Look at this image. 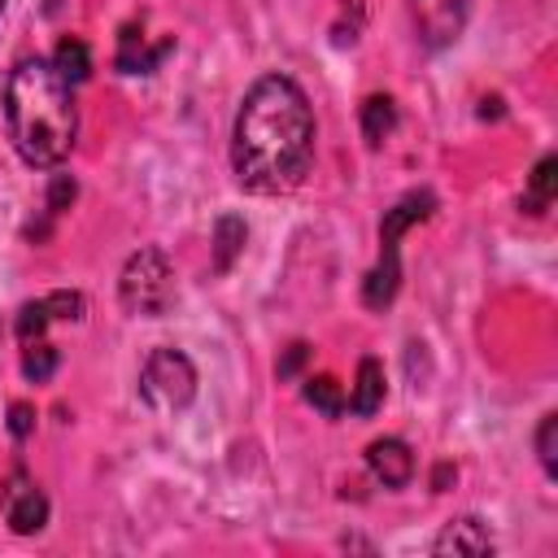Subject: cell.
I'll use <instances>...</instances> for the list:
<instances>
[{
    "instance_id": "23",
    "label": "cell",
    "mask_w": 558,
    "mask_h": 558,
    "mask_svg": "<svg viewBox=\"0 0 558 558\" xmlns=\"http://www.w3.org/2000/svg\"><path fill=\"white\" fill-rule=\"evenodd\" d=\"M449 475H453V466H449V462H440V466H436V475H432V488H436V493H445Z\"/></svg>"
},
{
    "instance_id": "20",
    "label": "cell",
    "mask_w": 558,
    "mask_h": 558,
    "mask_svg": "<svg viewBox=\"0 0 558 558\" xmlns=\"http://www.w3.org/2000/svg\"><path fill=\"white\" fill-rule=\"evenodd\" d=\"M9 432H13V440H26V436L35 432V405L13 401V405H9Z\"/></svg>"
},
{
    "instance_id": "2",
    "label": "cell",
    "mask_w": 558,
    "mask_h": 558,
    "mask_svg": "<svg viewBox=\"0 0 558 558\" xmlns=\"http://www.w3.org/2000/svg\"><path fill=\"white\" fill-rule=\"evenodd\" d=\"M4 122L26 166H61L78 131L74 83H65L61 70L44 57L17 61L4 78Z\"/></svg>"
},
{
    "instance_id": "1",
    "label": "cell",
    "mask_w": 558,
    "mask_h": 558,
    "mask_svg": "<svg viewBox=\"0 0 558 558\" xmlns=\"http://www.w3.org/2000/svg\"><path fill=\"white\" fill-rule=\"evenodd\" d=\"M314 161V109L288 74H262L231 126V170L244 192H292Z\"/></svg>"
},
{
    "instance_id": "19",
    "label": "cell",
    "mask_w": 558,
    "mask_h": 558,
    "mask_svg": "<svg viewBox=\"0 0 558 558\" xmlns=\"http://www.w3.org/2000/svg\"><path fill=\"white\" fill-rule=\"evenodd\" d=\"M554 432H558V414H545L536 427V458L545 466V475H558V458H554Z\"/></svg>"
},
{
    "instance_id": "11",
    "label": "cell",
    "mask_w": 558,
    "mask_h": 558,
    "mask_svg": "<svg viewBox=\"0 0 558 558\" xmlns=\"http://www.w3.org/2000/svg\"><path fill=\"white\" fill-rule=\"evenodd\" d=\"M170 48H174V39H161L157 48H144V35H140L135 26H122L113 65H118L122 74H148V70H157V65L170 57Z\"/></svg>"
},
{
    "instance_id": "13",
    "label": "cell",
    "mask_w": 558,
    "mask_h": 558,
    "mask_svg": "<svg viewBox=\"0 0 558 558\" xmlns=\"http://www.w3.org/2000/svg\"><path fill=\"white\" fill-rule=\"evenodd\" d=\"M244 240H248V227L240 214H222L214 222V270L227 275L235 266V257L244 253Z\"/></svg>"
},
{
    "instance_id": "22",
    "label": "cell",
    "mask_w": 558,
    "mask_h": 558,
    "mask_svg": "<svg viewBox=\"0 0 558 558\" xmlns=\"http://www.w3.org/2000/svg\"><path fill=\"white\" fill-rule=\"evenodd\" d=\"M305 357H310V344H301V340H296V344H288V353H283V357H279V366H275V371H279V379H292V375L305 366Z\"/></svg>"
},
{
    "instance_id": "3",
    "label": "cell",
    "mask_w": 558,
    "mask_h": 558,
    "mask_svg": "<svg viewBox=\"0 0 558 558\" xmlns=\"http://www.w3.org/2000/svg\"><path fill=\"white\" fill-rule=\"evenodd\" d=\"M432 214H436V196H432L427 187L405 192L392 209H384V218H379V262L371 266L366 283H362V301H366L371 310L392 305V296H397V288H401V235H405L414 222L432 218Z\"/></svg>"
},
{
    "instance_id": "15",
    "label": "cell",
    "mask_w": 558,
    "mask_h": 558,
    "mask_svg": "<svg viewBox=\"0 0 558 558\" xmlns=\"http://www.w3.org/2000/svg\"><path fill=\"white\" fill-rule=\"evenodd\" d=\"M392 126H397V105H392V96H366V100H362V135H366V144L379 148V144L392 135Z\"/></svg>"
},
{
    "instance_id": "6",
    "label": "cell",
    "mask_w": 558,
    "mask_h": 558,
    "mask_svg": "<svg viewBox=\"0 0 558 558\" xmlns=\"http://www.w3.org/2000/svg\"><path fill=\"white\" fill-rule=\"evenodd\" d=\"M410 22L423 48H449L466 26V0H410Z\"/></svg>"
},
{
    "instance_id": "9",
    "label": "cell",
    "mask_w": 558,
    "mask_h": 558,
    "mask_svg": "<svg viewBox=\"0 0 558 558\" xmlns=\"http://www.w3.org/2000/svg\"><path fill=\"white\" fill-rule=\"evenodd\" d=\"M432 554H453V558H484V554H493V532H488V523L484 519H475V514H462V519H453V523H445V532L432 541Z\"/></svg>"
},
{
    "instance_id": "7",
    "label": "cell",
    "mask_w": 558,
    "mask_h": 558,
    "mask_svg": "<svg viewBox=\"0 0 558 558\" xmlns=\"http://www.w3.org/2000/svg\"><path fill=\"white\" fill-rule=\"evenodd\" d=\"M0 510L17 536H35L48 523V497L26 480V471H13L0 484Z\"/></svg>"
},
{
    "instance_id": "12",
    "label": "cell",
    "mask_w": 558,
    "mask_h": 558,
    "mask_svg": "<svg viewBox=\"0 0 558 558\" xmlns=\"http://www.w3.org/2000/svg\"><path fill=\"white\" fill-rule=\"evenodd\" d=\"M344 405L357 418H371L384 405V366H379V357H362L357 362V384H353V392H349Z\"/></svg>"
},
{
    "instance_id": "16",
    "label": "cell",
    "mask_w": 558,
    "mask_h": 558,
    "mask_svg": "<svg viewBox=\"0 0 558 558\" xmlns=\"http://www.w3.org/2000/svg\"><path fill=\"white\" fill-rule=\"evenodd\" d=\"M48 61L61 70V78H65V83H83V78L92 74V52H87V44H83V39H74V35H65Z\"/></svg>"
},
{
    "instance_id": "4",
    "label": "cell",
    "mask_w": 558,
    "mask_h": 558,
    "mask_svg": "<svg viewBox=\"0 0 558 558\" xmlns=\"http://www.w3.org/2000/svg\"><path fill=\"white\" fill-rule=\"evenodd\" d=\"M118 301L126 314L135 318H161L174 305V270L170 257L161 248H140L126 257L122 275H118Z\"/></svg>"
},
{
    "instance_id": "10",
    "label": "cell",
    "mask_w": 558,
    "mask_h": 558,
    "mask_svg": "<svg viewBox=\"0 0 558 558\" xmlns=\"http://www.w3.org/2000/svg\"><path fill=\"white\" fill-rule=\"evenodd\" d=\"M366 466H371V475H375L384 488H405L410 475H414V453H410L405 440L384 436V440H371V445H366Z\"/></svg>"
},
{
    "instance_id": "21",
    "label": "cell",
    "mask_w": 558,
    "mask_h": 558,
    "mask_svg": "<svg viewBox=\"0 0 558 558\" xmlns=\"http://www.w3.org/2000/svg\"><path fill=\"white\" fill-rule=\"evenodd\" d=\"M74 192H78V187H74V179H70V174H52V187H48V209H52V214H61V209L74 201Z\"/></svg>"
},
{
    "instance_id": "24",
    "label": "cell",
    "mask_w": 558,
    "mask_h": 558,
    "mask_svg": "<svg viewBox=\"0 0 558 558\" xmlns=\"http://www.w3.org/2000/svg\"><path fill=\"white\" fill-rule=\"evenodd\" d=\"M0 9H4V0H0Z\"/></svg>"
},
{
    "instance_id": "18",
    "label": "cell",
    "mask_w": 558,
    "mask_h": 558,
    "mask_svg": "<svg viewBox=\"0 0 558 558\" xmlns=\"http://www.w3.org/2000/svg\"><path fill=\"white\" fill-rule=\"evenodd\" d=\"M301 392H305V401H310L314 410H323L327 418H340V414H344V392H340V384H336L331 375H310Z\"/></svg>"
},
{
    "instance_id": "17",
    "label": "cell",
    "mask_w": 558,
    "mask_h": 558,
    "mask_svg": "<svg viewBox=\"0 0 558 558\" xmlns=\"http://www.w3.org/2000/svg\"><path fill=\"white\" fill-rule=\"evenodd\" d=\"M57 362H61V353H57V344H48L44 336H39V340H31V344H22V375H26L31 384L52 379Z\"/></svg>"
},
{
    "instance_id": "5",
    "label": "cell",
    "mask_w": 558,
    "mask_h": 558,
    "mask_svg": "<svg viewBox=\"0 0 558 558\" xmlns=\"http://www.w3.org/2000/svg\"><path fill=\"white\" fill-rule=\"evenodd\" d=\"M140 397L153 410H161V414H174V410L192 405V397H196V366L187 362V353L153 349L144 371H140Z\"/></svg>"
},
{
    "instance_id": "14",
    "label": "cell",
    "mask_w": 558,
    "mask_h": 558,
    "mask_svg": "<svg viewBox=\"0 0 558 558\" xmlns=\"http://www.w3.org/2000/svg\"><path fill=\"white\" fill-rule=\"evenodd\" d=\"M554 192H558V157H541L536 170H532L527 192L519 196V209L532 214V218H541V214L554 205Z\"/></svg>"
},
{
    "instance_id": "8",
    "label": "cell",
    "mask_w": 558,
    "mask_h": 558,
    "mask_svg": "<svg viewBox=\"0 0 558 558\" xmlns=\"http://www.w3.org/2000/svg\"><path fill=\"white\" fill-rule=\"evenodd\" d=\"M83 310H87V301H83V292H70V288H61V292H48V296H39V301H26L22 310H17V318H13V331H17V340L22 344H31V340H39L44 331H48V323H57V318H83Z\"/></svg>"
}]
</instances>
